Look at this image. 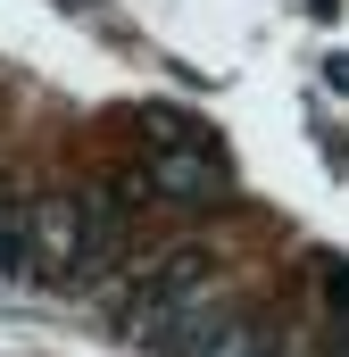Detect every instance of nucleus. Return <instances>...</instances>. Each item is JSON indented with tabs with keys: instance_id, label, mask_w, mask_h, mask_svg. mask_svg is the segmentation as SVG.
<instances>
[{
	"instance_id": "obj_4",
	"label": "nucleus",
	"mask_w": 349,
	"mask_h": 357,
	"mask_svg": "<svg viewBox=\"0 0 349 357\" xmlns=\"http://www.w3.org/2000/svg\"><path fill=\"white\" fill-rule=\"evenodd\" d=\"M25 266V250H17V199H0V274Z\"/></svg>"
},
{
	"instance_id": "obj_2",
	"label": "nucleus",
	"mask_w": 349,
	"mask_h": 357,
	"mask_svg": "<svg viewBox=\"0 0 349 357\" xmlns=\"http://www.w3.org/2000/svg\"><path fill=\"white\" fill-rule=\"evenodd\" d=\"M150 150H158V183H167V199H225L233 175H225V150H216V133L208 125H191V116H150Z\"/></svg>"
},
{
	"instance_id": "obj_1",
	"label": "nucleus",
	"mask_w": 349,
	"mask_h": 357,
	"mask_svg": "<svg viewBox=\"0 0 349 357\" xmlns=\"http://www.w3.org/2000/svg\"><path fill=\"white\" fill-rule=\"evenodd\" d=\"M17 250H25V266H17V274L84 282V274L108 266L117 225H108V208L84 199V191H42V199H17Z\"/></svg>"
},
{
	"instance_id": "obj_3",
	"label": "nucleus",
	"mask_w": 349,
	"mask_h": 357,
	"mask_svg": "<svg viewBox=\"0 0 349 357\" xmlns=\"http://www.w3.org/2000/svg\"><path fill=\"white\" fill-rule=\"evenodd\" d=\"M200 282H208V266L191 258V250H167L158 266L142 274L133 291H125V333H142V341H158L183 307H200Z\"/></svg>"
}]
</instances>
